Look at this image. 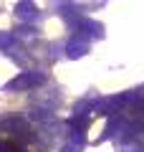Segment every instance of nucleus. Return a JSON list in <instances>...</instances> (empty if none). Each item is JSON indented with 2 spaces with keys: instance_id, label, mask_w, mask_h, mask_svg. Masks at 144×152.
Masks as SVG:
<instances>
[{
  "instance_id": "3",
  "label": "nucleus",
  "mask_w": 144,
  "mask_h": 152,
  "mask_svg": "<svg viewBox=\"0 0 144 152\" xmlns=\"http://www.w3.org/2000/svg\"><path fill=\"white\" fill-rule=\"evenodd\" d=\"M0 46H5V48H8V46H10V36H0Z\"/></svg>"
},
{
  "instance_id": "2",
  "label": "nucleus",
  "mask_w": 144,
  "mask_h": 152,
  "mask_svg": "<svg viewBox=\"0 0 144 152\" xmlns=\"http://www.w3.org/2000/svg\"><path fill=\"white\" fill-rule=\"evenodd\" d=\"M86 48H89V43H84V41H81V43H71V46H68V53H71V56H81Z\"/></svg>"
},
{
  "instance_id": "1",
  "label": "nucleus",
  "mask_w": 144,
  "mask_h": 152,
  "mask_svg": "<svg viewBox=\"0 0 144 152\" xmlns=\"http://www.w3.org/2000/svg\"><path fill=\"white\" fill-rule=\"evenodd\" d=\"M38 84H43L41 74H20L15 81L8 84V89H10V91H18V89H31V86H38Z\"/></svg>"
}]
</instances>
